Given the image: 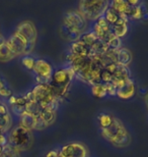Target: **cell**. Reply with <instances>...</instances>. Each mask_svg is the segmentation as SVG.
<instances>
[{"instance_id": "4dcf8cb0", "label": "cell", "mask_w": 148, "mask_h": 157, "mask_svg": "<svg viewBox=\"0 0 148 157\" xmlns=\"http://www.w3.org/2000/svg\"><path fill=\"white\" fill-rule=\"evenodd\" d=\"M47 127H48V124H47L46 122L44 121L40 117H38L34 130H36V131H42V130H44V128H46Z\"/></svg>"}, {"instance_id": "8d00e7d4", "label": "cell", "mask_w": 148, "mask_h": 157, "mask_svg": "<svg viewBox=\"0 0 148 157\" xmlns=\"http://www.w3.org/2000/svg\"><path fill=\"white\" fill-rule=\"evenodd\" d=\"M4 38H3V37H2V35H1V34H0V44H2L3 42H4Z\"/></svg>"}, {"instance_id": "9c48e42d", "label": "cell", "mask_w": 148, "mask_h": 157, "mask_svg": "<svg viewBox=\"0 0 148 157\" xmlns=\"http://www.w3.org/2000/svg\"><path fill=\"white\" fill-rule=\"evenodd\" d=\"M124 132H126V128L124 125H123L122 122L120 121L119 119L114 118L113 119L112 124L110 125V127L103 128L102 135L105 139L110 141V142H113V141L115 139H117L120 135H122Z\"/></svg>"}, {"instance_id": "484cf974", "label": "cell", "mask_w": 148, "mask_h": 157, "mask_svg": "<svg viewBox=\"0 0 148 157\" xmlns=\"http://www.w3.org/2000/svg\"><path fill=\"white\" fill-rule=\"evenodd\" d=\"M113 119H114V117H112L111 115H109V114H100L99 117V121L102 130L110 127L113 122Z\"/></svg>"}, {"instance_id": "d6a6232c", "label": "cell", "mask_w": 148, "mask_h": 157, "mask_svg": "<svg viewBox=\"0 0 148 157\" xmlns=\"http://www.w3.org/2000/svg\"><path fill=\"white\" fill-rule=\"evenodd\" d=\"M106 87V93L110 94V95H117V88L115 87L114 84L112 83H106V84H103Z\"/></svg>"}, {"instance_id": "f546056e", "label": "cell", "mask_w": 148, "mask_h": 157, "mask_svg": "<svg viewBox=\"0 0 148 157\" xmlns=\"http://www.w3.org/2000/svg\"><path fill=\"white\" fill-rule=\"evenodd\" d=\"M21 62H23V64L27 68V70H31V71H33L34 67V63H36V59L33 58V57H31V56H29V55H26L23 58Z\"/></svg>"}, {"instance_id": "e575fe53", "label": "cell", "mask_w": 148, "mask_h": 157, "mask_svg": "<svg viewBox=\"0 0 148 157\" xmlns=\"http://www.w3.org/2000/svg\"><path fill=\"white\" fill-rule=\"evenodd\" d=\"M47 157H62L59 154V152L57 151H50L48 154H47Z\"/></svg>"}, {"instance_id": "2e32d148", "label": "cell", "mask_w": 148, "mask_h": 157, "mask_svg": "<svg viewBox=\"0 0 148 157\" xmlns=\"http://www.w3.org/2000/svg\"><path fill=\"white\" fill-rule=\"evenodd\" d=\"M37 117L29 113V112H24V113L20 117V127H23L27 130L31 131L34 128V124H36Z\"/></svg>"}, {"instance_id": "ba28073f", "label": "cell", "mask_w": 148, "mask_h": 157, "mask_svg": "<svg viewBox=\"0 0 148 157\" xmlns=\"http://www.w3.org/2000/svg\"><path fill=\"white\" fill-rule=\"evenodd\" d=\"M16 33L23 36L30 44H36L37 40V30L34 25L31 21H26L20 23L16 28Z\"/></svg>"}, {"instance_id": "ffe728a7", "label": "cell", "mask_w": 148, "mask_h": 157, "mask_svg": "<svg viewBox=\"0 0 148 157\" xmlns=\"http://www.w3.org/2000/svg\"><path fill=\"white\" fill-rule=\"evenodd\" d=\"M0 157H20V151H18L17 149H15L14 147H12L7 143L3 147Z\"/></svg>"}, {"instance_id": "f35d334b", "label": "cell", "mask_w": 148, "mask_h": 157, "mask_svg": "<svg viewBox=\"0 0 148 157\" xmlns=\"http://www.w3.org/2000/svg\"><path fill=\"white\" fill-rule=\"evenodd\" d=\"M3 147L4 146H2V145H0V154L2 153V150H3Z\"/></svg>"}, {"instance_id": "7a4b0ae2", "label": "cell", "mask_w": 148, "mask_h": 157, "mask_svg": "<svg viewBox=\"0 0 148 157\" xmlns=\"http://www.w3.org/2000/svg\"><path fill=\"white\" fill-rule=\"evenodd\" d=\"M110 7V2L106 0H81L78 4V12L85 20L96 21L105 15Z\"/></svg>"}, {"instance_id": "9a60e30c", "label": "cell", "mask_w": 148, "mask_h": 157, "mask_svg": "<svg viewBox=\"0 0 148 157\" xmlns=\"http://www.w3.org/2000/svg\"><path fill=\"white\" fill-rule=\"evenodd\" d=\"M60 35L62 36L63 39H65L66 41H69V42H76V41L79 40L81 34L80 33H77V32H74L70 29H68L67 27L62 25L60 27Z\"/></svg>"}, {"instance_id": "f1b7e54d", "label": "cell", "mask_w": 148, "mask_h": 157, "mask_svg": "<svg viewBox=\"0 0 148 157\" xmlns=\"http://www.w3.org/2000/svg\"><path fill=\"white\" fill-rule=\"evenodd\" d=\"M138 8L141 13V20L143 21H148V5L145 2H140Z\"/></svg>"}, {"instance_id": "7402d4cb", "label": "cell", "mask_w": 148, "mask_h": 157, "mask_svg": "<svg viewBox=\"0 0 148 157\" xmlns=\"http://www.w3.org/2000/svg\"><path fill=\"white\" fill-rule=\"evenodd\" d=\"M91 93H92V95L96 97V98H103V97L108 94L106 93L105 85L103 83L93 85V86L91 87Z\"/></svg>"}, {"instance_id": "83f0119b", "label": "cell", "mask_w": 148, "mask_h": 157, "mask_svg": "<svg viewBox=\"0 0 148 157\" xmlns=\"http://www.w3.org/2000/svg\"><path fill=\"white\" fill-rule=\"evenodd\" d=\"M108 48L110 50H115V51H117V50H119L120 48H122L121 38H118V37H115V38H113L108 43Z\"/></svg>"}, {"instance_id": "1f68e13d", "label": "cell", "mask_w": 148, "mask_h": 157, "mask_svg": "<svg viewBox=\"0 0 148 157\" xmlns=\"http://www.w3.org/2000/svg\"><path fill=\"white\" fill-rule=\"evenodd\" d=\"M12 106V111L14 112L15 114H17V115H20V117H21L24 112H26V106H23V105H16V104H14V105H11Z\"/></svg>"}, {"instance_id": "74e56055", "label": "cell", "mask_w": 148, "mask_h": 157, "mask_svg": "<svg viewBox=\"0 0 148 157\" xmlns=\"http://www.w3.org/2000/svg\"><path fill=\"white\" fill-rule=\"evenodd\" d=\"M145 103H146V106L148 108V93H147V95L145 96Z\"/></svg>"}, {"instance_id": "7c38bea8", "label": "cell", "mask_w": 148, "mask_h": 157, "mask_svg": "<svg viewBox=\"0 0 148 157\" xmlns=\"http://www.w3.org/2000/svg\"><path fill=\"white\" fill-rule=\"evenodd\" d=\"M132 61V54L128 49L120 48L117 50V56H116V63L122 67H128Z\"/></svg>"}, {"instance_id": "6da1fadb", "label": "cell", "mask_w": 148, "mask_h": 157, "mask_svg": "<svg viewBox=\"0 0 148 157\" xmlns=\"http://www.w3.org/2000/svg\"><path fill=\"white\" fill-rule=\"evenodd\" d=\"M74 76V71L71 67L59 70L52 75L51 81H50L49 84L52 88L55 97L58 100L66 95L68 87Z\"/></svg>"}, {"instance_id": "5b68a950", "label": "cell", "mask_w": 148, "mask_h": 157, "mask_svg": "<svg viewBox=\"0 0 148 157\" xmlns=\"http://www.w3.org/2000/svg\"><path fill=\"white\" fill-rule=\"evenodd\" d=\"M33 71L36 74L37 81L39 82V84L50 83L53 75V68L48 61L44 60V59H38V60H36Z\"/></svg>"}, {"instance_id": "8fae6325", "label": "cell", "mask_w": 148, "mask_h": 157, "mask_svg": "<svg viewBox=\"0 0 148 157\" xmlns=\"http://www.w3.org/2000/svg\"><path fill=\"white\" fill-rule=\"evenodd\" d=\"M70 52L75 56H77V57H91V55H92L90 47L87 46L83 42H81L80 40L71 44Z\"/></svg>"}, {"instance_id": "52a82bcc", "label": "cell", "mask_w": 148, "mask_h": 157, "mask_svg": "<svg viewBox=\"0 0 148 157\" xmlns=\"http://www.w3.org/2000/svg\"><path fill=\"white\" fill-rule=\"evenodd\" d=\"M59 154L62 157H87L88 153L82 144L71 143L63 146L59 151Z\"/></svg>"}, {"instance_id": "e0dca14e", "label": "cell", "mask_w": 148, "mask_h": 157, "mask_svg": "<svg viewBox=\"0 0 148 157\" xmlns=\"http://www.w3.org/2000/svg\"><path fill=\"white\" fill-rule=\"evenodd\" d=\"M14 57H16V56L11 51L10 47L8 46V44L6 43L5 40L2 44H0V61L6 62L13 59Z\"/></svg>"}, {"instance_id": "8992f818", "label": "cell", "mask_w": 148, "mask_h": 157, "mask_svg": "<svg viewBox=\"0 0 148 157\" xmlns=\"http://www.w3.org/2000/svg\"><path fill=\"white\" fill-rule=\"evenodd\" d=\"M6 43L10 47L11 51L14 53L15 56L20 55H26L27 47V41L20 36L18 33H13L9 37L8 40H6Z\"/></svg>"}, {"instance_id": "d6986e66", "label": "cell", "mask_w": 148, "mask_h": 157, "mask_svg": "<svg viewBox=\"0 0 148 157\" xmlns=\"http://www.w3.org/2000/svg\"><path fill=\"white\" fill-rule=\"evenodd\" d=\"M130 141H131L130 135H129L128 132L126 131L122 135H120L117 139H115L111 143L113 144V145H115L117 147H126V146H128L129 144H130Z\"/></svg>"}, {"instance_id": "4316f807", "label": "cell", "mask_w": 148, "mask_h": 157, "mask_svg": "<svg viewBox=\"0 0 148 157\" xmlns=\"http://www.w3.org/2000/svg\"><path fill=\"white\" fill-rule=\"evenodd\" d=\"M96 25L97 27H99L102 30L105 31L106 33L111 32V27H112V26L108 23V21L106 20V17H99V20H96Z\"/></svg>"}, {"instance_id": "3957f363", "label": "cell", "mask_w": 148, "mask_h": 157, "mask_svg": "<svg viewBox=\"0 0 148 157\" xmlns=\"http://www.w3.org/2000/svg\"><path fill=\"white\" fill-rule=\"evenodd\" d=\"M7 143L18 151H23L29 149L33 144V135L31 131L18 125L11 131Z\"/></svg>"}, {"instance_id": "d4e9b609", "label": "cell", "mask_w": 148, "mask_h": 157, "mask_svg": "<svg viewBox=\"0 0 148 157\" xmlns=\"http://www.w3.org/2000/svg\"><path fill=\"white\" fill-rule=\"evenodd\" d=\"M40 117L49 125V124H51L55 121L56 112H53V111H50V110H43L42 113L40 114Z\"/></svg>"}, {"instance_id": "44dd1931", "label": "cell", "mask_w": 148, "mask_h": 157, "mask_svg": "<svg viewBox=\"0 0 148 157\" xmlns=\"http://www.w3.org/2000/svg\"><path fill=\"white\" fill-rule=\"evenodd\" d=\"M26 110L27 112L29 113L34 115V117H40V114L42 113L43 109L41 108L40 104L36 101H33V102H27V105H26Z\"/></svg>"}, {"instance_id": "30bf717a", "label": "cell", "mask_w": 148, "mask_h": 157, "mask_svg": "<svg viewBox=\"0 0 148 157\" xmlns=\"http://www.w3.org/2000/svg\"><path fill=\"white\" fill-rule=\"evenodd\" d=\"M135 95V84L132 78L123 82L117 88V96L121 99H130Z\"/></svg>"}, {"instance_id": "836d02e7", "label": "cell", "mask_w": 148, "mask_h": 157, "mask_svg": "<svg viewBox=\"0 0 148 157\" xmlns=\"http://www.w3.org/2000/svg\"><path fill=\"white\" fill-rule=\"evenodd\" d=\"M0 96L2 97H9L10 98L11 97V91L8 89L7 87H3L2 89H0Z\"/></svg>"}, {"instance_id": "4fadbf2b", "label": "cell", "mask_w": 148, "mask_h": 157, "mask_svg": "<svg viewBox=\"0 0 148 157\" xmlns=\"http://www.w3.org/2000/svg\"><path fill=\"white\" fill-rule=\"evenodd\" d=\"M110 7H111L114 11L117 12L121 17L125 18V20H128V18L126 17V13H127V11L129 10L130 5L128 4L127 1H123V0H114L113 2L110 3Z\"/></svg>"}, {"instance_id": "cb8c5ba5", "label": "cell", "mask_w": 148, "mask_h": 157, "mask_svg": "<svg viewBox=\"0 0 148 157\" xmlns=\"http://www.w3.org/2000/svg\"><path fill=\"white\" fill-rule=\"evenodd\" d=\"M103 17H106V20L108 21V23L111 25V26L115 25L119 21V18L121 17L117 12L113 10L111 7H109L108 9H106V11L105 12V15H103Z\"/></svg>"}, {"instance_id": "5bb4252c", "label": "cell", "mask_w": 148, "mask_h": 157, "mask_svg": "<svg viewBox=\"0 0 148 157\" xmlns=\"http://www.w3.org/2000/svg\"><path fill=\"white\" fill-rule=\"evenodd\" d=\"M111 32L114 34L116 37L121 38L125 36L128 32V26H127V20L123 17H120L119 21L115 25L111 27Z\"/></svg>"}, {"instance_id": "ac0fdd59", "label": "cell", "mask_w": 148, "mask_h": 157, "mask_svg": "<svg viewBox=\"0 0 148 157\" xmlns=\"http://www.w3.org/2000/svg\"><path fill=\"white\" fill-rule=\"evenodd\" d=\"M108 49H109L108 44L105 43L100 39H97L96 42L91 46V52H92V55H103L108 51Z\"/></svg>"}, {"instance_id": "277c9868", "label": "cell", "mask_w": 148, "mask_h": 157, "mask_svg": "<svg viewBox=\"0 0 148 157\" xmlns=\"http://www.w3.org/2000/svg\"><path fill=\"white\" fill-rule=\"evenodd\" d=\"M63 25L74 32L83 34L86 28V20L78 11H68L65 14Z\"/></svg>"}, {"instance_id": "d590c367", "label": "cell", "mask_w": 148, "mask_h": 157, "mask_svg": "<svg viewBox=\"0 0 148 157\" xmlns=\"http://www.w3.org/2000/svg\"><path fill=\"white\" fill-rule=\"evenodd\" d=\"M6 85H5V83H4V81L2 80L1 78V77H0V89H2L3 87H5Z\"/></svg>"}, {"instance_id": "603a6c76", "label": "cell", "mask_w": 148, "mask_h": 157, "mask_svg": "<svg viewBox=\"0 0 148 157\" xmlns=\"http://www.w3.org/2000/svg\"><path fill=\"white\" fill-rule=\"evenodd\" d=\"M79 40L81 41V42H83L84 44H86L87 46H89L90 48H91V46H92L93 44L96 42L97 37L94 35L92 32H88V33L81 34Z\"/></svg>"}]
</instances>
